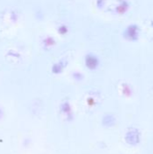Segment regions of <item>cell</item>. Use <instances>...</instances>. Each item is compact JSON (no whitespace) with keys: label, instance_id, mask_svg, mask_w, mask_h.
<instances>
[{"label":"cell","instance_id":"6da1fadb","mask_svg":"<svg viewBox=\"0 0 153 154\" xmlns=\"http://www.w3.org/2000/svg\"><path fill=\"white\" fill-rule=\"evenodd\" d=\"M139 32H140V28L138 27V25L131 24L125 29L124 35L125 39L132 41V42H135L139 38Z\"/></svg>","mask_w":153,"mask_h":154},{"label":"cell","instance_id":"7a4b0ae2","mask_svg":"<svg viewBox=\"0 0 153 154\" xmlns=\"http://www.w3.org/2000/svg\"><path fill=\"white\" fill-rule=\"evenodd\" d=\"M85 61H86L87 67H88L89 69H96V68L97 67L98 61H99V60H98V59H97L96 56H94V55H92V54H88V55L86 57Z\"/></svg>","mask_w":153,"mask_h":154},{"label":"cell","instance_id":"3957f363","mask_svg":"<svg viewBox=\"0 0 153 154\" xmlns=\"http://www.w3.org/2000/svg\"><path fill=\"white\" fill-rule=\"evenodd\" d=\"M127 9H128V5H126L125 3H124V4H123L121 6H119V7L117 8L118 12H119V13H121V14L124 13Z\"/></svg>","mask_w":153,"mask_h":154}]
</instances>
